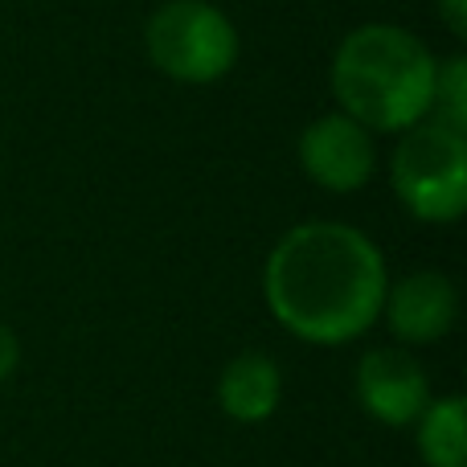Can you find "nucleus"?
<instances>
[{"label":"nucleus","mask_w":467,"mask_h":467,"mask_svg":"<svg viewBox=\"0 0 467 467\" xmlns=\"http://www.w3.org/2000/svg\"><path fill=\"white\" fill-rule=\"evenodd\" d=\"M386 258L369 234L345 222H304L275 242L263 266L271 316L307 345H348L365 337L386 304Z\"/></svg>","instance_id":"obj_1"},{"label":"nucleus","mask_w":467,"mask_h":467,"mask_svg":"<svg viewBox=\"0 0 467 467\" xmlns=\"http://www.w3.org/2000/svg\"><path fill=\"white\" fill-rule=\"evenodd\" d=\"M144 49L161 74L189 87H205L234 70L238 29L210 0H169L148 16Z\"/></svg>","instance_id":"obj_4"},{"label":"nucleus","mask_w":467,"mask_h":467,"mask_svg":"<svg viewBox=\"0 0 467 467\" xmlns=\"http://www.w3.org/2000/svg\"><path fill=\"white\" fill-rule=\"evenodd\" d=\"M435 13L455 41L467 37V0H435Z\"/></svg>","instance_id":"obj_11"},{"label":"nucleus","mask_w":467,"mask_h":467,"mask_svg":"<svg viewBox=\"0 0 467 467\" xmlns=\"http://www.w3.org/2000/svg\"><path fill=\"white\" fill-rule=\"evenodd\" d=\"M435 66L427 41L402 25H357L332 57V95L365 131L402 136L431 115Z\"/></svg>","instance_id":"obj_2"},{"label":"nucleus","mask_w":467,"mask_h":467,"mask_svg":"<svg viewBox=\"0 0 467 467\" xmlns=\"http://www.w3.org/2000/svg\"><path fill=\"white\" fill-rule=\"evenodd\" d=\"M16 361H21V340L8 324H0V381H8L16 373Z\"/></svg>","instance_id":"obj_12"},{"label":"nucleus","mask_w":467,"mask_h":467,"mask_svg":"<svg viewBox=\"0 0 467 467\" xmlns=\"http://www.w3.org/2000/svg\"><path fill=\"white\" fill-rule=\"evenodd\" d=\"M431 119L467 131V57L451 54L435 66V95H431Z\"/></svg>","instance_id":"obj_10"},{"label":"nucleus","mask_w":467,"mask_h":467,"mask_svg":"<svg viewBox=\"0 0 467 467\" xmlns=\"http://www.w3.org/2000/svg\"><path fill=\"white\" fill-rule=\"evenodd\" d=\"M357 402L381 427H414L431 402L427 369L406 348H369L357 365Z\"/></svg>","instance_id":"obj_6"},{"label":"nucleus","mask_w":467,"mask_h":467,"mask_svg":"<svg viewBox=\"0 0 467 467\" xmlns=\"http://www.w3.org/2000/svg\"><path fill=\"white\" fill-rule=\"evenodd\" d=\"M394 197L410 218L427 226H451L467 210V131H455L439 119H422L402 131L389 156Z\"/></svg>","instance_id":"obj_3"},{"label":"nucleus","mask_w":467,"mask_h":467,"mask_svg":"<svg viewBox=\"0 0 467 467\" xmlns=\"http://www.w3.org/2000/svg\"><path fill=\"white\" fill-rule=\"evenodd\" d=\"M283 398V373L275 365V357L266 353H238L234 361H226L218 378V406L222 414L234 422H266L279 410Z\"/></svg>","instance_id":"obj_8"},{"label":"nucleus","mask_w":467,"mask_h":467,"mask_svg":"<svg viewBox=\"0 0 467 467\" xmlns=\"http://www.w3.org/2000/svg\"><path fill=\"white\" fill-rule=\"evenodd\" d=\"M414 427V443L427 467H467V402L460 394L431 398Z\"/></svg>","instance_id":"obj_9"},{"label":"nucleus","mask_w":467,"mask_h":467,"mask_svg":"<svg viewBox=\"0 0 467 467\" xmlns=\"http://www.w3.org/2000/svg\"><path fill=\"white\" fill-rule=\"evenodd\" d=\"M381 316L402 345H435L460 320V291L443 271H414L386 287Z\"/></svg>","instance_id":"obj_7"},{"label":"nucleus","mask_w":467,"mask_h":467,"mask_svg":"<svg viewBox=\"0 0 467 467\" xmlns=\"http://www.w3.org/2000/svg\"><path fill=\"white\" fill-rule=\"evenodd\" d=\"M299 169L324 193H357L373 181L378 169V144L345 111H328L312 119L299 136Z\"/></svg>","instance_id":"obj_5"}]
</instances>
